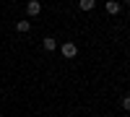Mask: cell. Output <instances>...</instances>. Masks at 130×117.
I'll return each mask as SVG.
<instances>
[{
	"label": "cell",
	"instance_id": "8992f818",
	"mask_svg": "<svg viewBox=\"0 0 130 117\" xmlns=\"http://www.w3.org/2000/svg\"><path fill=\"white\" fill-rule=\"evenodd\" d=\"M29 29H31V26H29V21H18V24H16V31H21V34H26Z\"/></svg>",
	"mask_w": 130,
	"mask_h": 117
},
{
	"label": "cell",
	"instance_id": "3957f363",
	"mask_svg": "<svg viewBox=\"0 0 130 117\" xmlns=\"http://www.w3.org/2000/svg\"><path fill=\"white\" fill-rule=\"evenodd\" d=\"M104 8H107V13H109V16H117V13H120V3H117V0H109Z\"/></svg>",
	"mask_w": 130,
	"mask_h": 117
},
{
	"label": "cell",
	"instance_id": "6da1fadb",
	"mask_svg": "<svg viewBox=\"0 0 130 117\" xmlns=\"http://www.w3.org/2000/svg\"><path fill=\"white\" fill-rule=\"evenodd\" d=\"M60 52H62L65 57H75V55H78V47H75L73 42H65V44L60 47Z\"/></svg>",
	"mask_w": 130,
	"mask_h": 117
},
{
	"label": "cell",
	"instance_id": "5b68a950",
	"mask_svg": "<svg viewBox=\"0 0 130 117\" xmlns=\"http://www.w3.org/2000/svg\"><path fill=\"white\" fill-rule=\"evenodd\" d=\"M42 47H44L47 52H52V49H57V42L52 39V37H44V42H42Z\"/></svg>",
	"mask_w": 130,
	"mask_h": 117
},
{
	"label": "cell",
	"instance_id": "277c9868",
	"mask_svg": "<svg viewBox=\"0 0 130 117\" xmlns=\"http://www.w3.org/2000/svg\"><path fill=\"white\" fill-rule=\"evenodd\" d=\"M94 5H96V0H78V8L86 10V13H89V10H94Z\"/></svg>",
	"mask_w": 130,
	"mask_h": 117
},
{
	"label": "cell",
	"instance_id": "7a4b0ae2",
	"mask_svg": "<svg viewBox=\"0 0 130 117\" xmlns=\"http://www.w3.org/2000/svg\"><path fill=\"white\" fill-rule=\"evenodd\" d=\"M26 13H29V16H39V13H42V5H39V0H29V5H26Z\"/></svg>",
	"mask_w": 130,
	"mask_h": 117
},
{
	"label": "cell",
	"instance_id": "52a82bcc",
	"mask_svg": "<svg viewBox=\"0 0 130 117\" xmlns=\"http://www.w3.org/2000/svg\"><path fill=\"white\" fill-rule=\"evenodd\" d=\"M122 107H125V109H130V94H127V96L122 99Z\"/></svg>",
	"mask_w": 130,
	"mask_h": 117
}]
</instances>
